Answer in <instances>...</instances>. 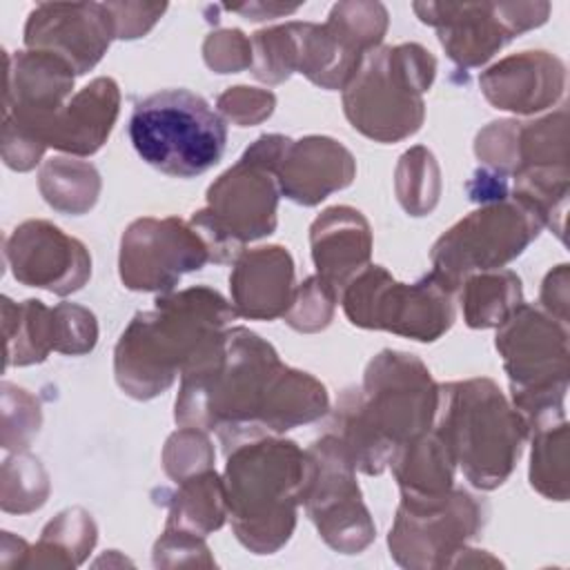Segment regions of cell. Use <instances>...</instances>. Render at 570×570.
<instances>
[{"instance_id":"obj_1","label":"cell","mask_w":570,"mask_h":570,"mask_svg":"<svg viewBox=\"0 0 570 570\" xmlns=\"http://www.w3.org/2000/svg\"><path fill=\"white\" fill-rule=\"evenodd\" d=\"M216 292L205 287L189 289L178 296L158 298L154 314H140L122 334L116 350V376L122 390L145 399L163 392L180 361H189L200 350L216 327L234 314H214L196 321V312Z\"/></svg>"},{"instance_id":"obj_2","label":"cell","mask_w":570,"mask_h":570,"mask_svg":"<svg viewBox=\"0 0 570 570\" xmlns=\"http://www.w3.org/2000/svg\"><path fill=\"white\" fill-rule=\"evenodd\" d=\"M129 138L147 165L167 176L194 178L220 160L227 127L203 96L163 89L136 102Z\"/></svg>"},{"instance_id":"obj_3","label":"cell","mask_w":570,"mask_h":570,"mask_svg":"<svg viewBox=\"0 0 570 570\" xmlns=\"http://www.w3.org/2000/svg\"><path fill=\"white\" fill-rule=\"evenodd\" d=\"M448 412L439 434L450 454H456L470 481L479 488L503 483L523 436L519 416L510 412L490 381L450 385Z\"/></svg>"},{"instance_id":"obj_4","label":"cell","mask_w":570,"mask_h":570,"mask_svg":"<svg viewBox=\"0 0 570 570\" xmlns=\"http://www.w3.org/2000/svg\"><path fill=\"white\" fill-rule=\"evenodd\" d=\"M345 94V111L370 138L394 140L412 134L423 114L419 94L434 78V58L419 45L370 51Z\"/></svg>"},{"instance_id":"obj_5","label":"cell","mask_w":570,"mask_h":570,"mask_svg":"<svg viewBox=\"0 0 570 570\" xmlns=\"http://www.w3.org/2000/svg\"><path fill=\"white\" fill-rule=\"evenodd\" d=\"M287 142L281 136H263L234 169L209 187V212L194 216V225L214 234V245L220 252L236 254L243 240L274 229L276 189L272 174L283 160Z\"/></svg>"},{"instance_id":"obj_6","label":"cell","mask_w":570,"mask_h":570,"mask_svg":"<svg viewBox=\"0 0 570 570\" xmlns=\"http://www.w3.org/2000/svg\"><path fill=\"white\" fill-rule=\"evenodd\" d=\"M307 481L309 461L289 441L243 445L227 461L229 505L238 523L265 517L287 534L296 494L307 488Z\"/></svg>"},{"instance_id":"obj_7","label":"cell","mask_w":570,"mask_h":570,"mask_svg":"<svg viewBox=\"0 0 570 570\" xmlns=\"http://www.w3.org/2000/svg\"><path fill=\"white\" fill-rule=\"evenodd\" d=\"M345 312L354 325L434 341L452 323L450 285L432 272L410 287L394 283L381 267H372L347 287Z\"/></svg>"},{"instance_id":"obj_8","label":"cell","mask_w":570,"mask_h":570,"mask_svg":"<svg viewBox=\"0 0 570 570\" xmlns=\"http://www.w3.org/2000/svg\"><path fill=\"white\" fill-rule=\"evenodd\" d=\"M548 4H414L423 22L439 27V38L461 65H479L501 49L512 33L543 22Z\"/></svg>"},{"instance_id":"obj_9","label":"cell","mask_w":570,"mask_h":570,"mask_svg":"<svg viewBox=\"0 0 570 570\" xmlns=\"http://www.w3.org/2000/svg\"><path fill=\"white\" fill-rule=\"evenodd\" d=\"M205 261L207 247L180 220L145 218L122 236L120 276L131 289H167L183 272L198 269Z\"/></svg>"},{"instance_id":"obj_10","label":"cell","mask_w":570,"mask_h":570,"mask_svg":"<svg viewBox=\"0 0 570 570\" xmlns=\"http://www.w3.org/2000/svg\"><path fill=\"white\" fill-rule=\"evenodd\" d=\"M114 33L116 24L107 4H38L29 13L24 42L33 51L67 60L76 73H85L100 60Z\"/></svg>"},{"instance_id":"obj_11","label":"cell","mask_w":570,"mask_h":570,"mask_svg":"<svg viewBox=\"0 0 570 570\" xmlns=\"http://www.w3.org/2000/svg\"><path fill=\"white\" fill-rule=\"evenodd\" d=\"M510 207H490L483 212H474L456 227H452L432 252L436 263L434 274L441 276L450 287L461 272L470 269H485L492 265H501L512 256L521 254L532 236H537L539 225L530 220L519 223L505 232H497V227L508 216Z\"/></svg>"},{"instance_id":"obj_12","label":"cell","mask_w":570,"mask_h":570,"mask_svg":"<svg viewBox=\"0 0 570 570\" xmlns=\"http://www.w3.org/2000/svg\"><path fill=\"white\" fill-rule=\"evenodd\" d=\"M7 258L18 281L56 294L82 287L91 272L85 247L45 220L20 225L7 243Z\"/></svg>"},{"instance_id":"obj_13","label":"cell","mask_w":570,"mask_h":570,"mask_svg":"<svg viewBox=\"0 0 570 570\" xmlns=\"http://www.w3.org/2000/svg\"><path fill=\"white\" fill-rule=\"evenodd\" d=\"M292 258L283 247H261L245 254L232 276V292L240 314L274 318L289 303Z\"/></svg>"},{"instance_id":"obj_14","label":"cell","mask_w":570,"mask_h":570,"mask_svg":"<svg viewBox=\"0 0 570 570\" xmlns=\"http://www.w3.org/2000/svg\"><path fill=\"white\" fill-rule=\"evenodd\" d=\"M314 263L323 272L325 283L343 281L354 265L358 267L370 254L367 225L358 212L350 207L327 209L312 227ZM334 287V285H332Z\"/></svg>"},{"instance_id":"obj_15","label":"cell","mask_w":570,"mask_h":570,"mask_svg":"<svg viewBox=\"0 0 570 570\" xmlns=\"http://www.w3.org/2000/svg\"><path fill=\"white\" fill-rule=\"evenodd\" d=\"M492 289L494 292L488 294L483 278H472L468 283L465 316L472 327H488V325L503 323L521 294L519 278H514L512 274H499L494 278Z\"/></svg>"}]
</instances>
